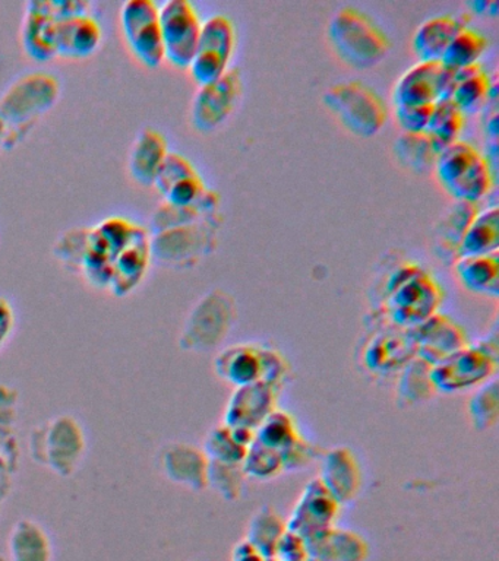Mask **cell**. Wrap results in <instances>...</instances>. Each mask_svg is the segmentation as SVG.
<instances>
[{
  "mask_svg": "<svg viewBox=\"0 0 499 561\" xmlns=\"http://www.w3.org/2000/svg\"><path fill=\"white\" fill-rule=\"evenodd\" d=\"M256 433L222 423L205 437L203 450L213 462L242 465Z\"/></svg>",
  "mask_w": 499,
  "mask_h": 561,
  "instance_id": "33",
  "label": "cell"
},
{
  "mask_svg": "<svg viewBox=\"0 0 499 561\" xmlns=\"http://www.w3.org/2000/svg\"><path fill=\"white\" fill-rule=\"evenodd\" d=\"M304 542L309 561H366L371 554L363 535L337 525Z\"/></svg>",
  "mask_w": 499,
  "mask_h": 561,
  "instance_id": "24",
  "label": "cell"
},
{
  "mask_svg": "<svg viewBox=\"0 0 499 561\" xmlns=\"http://www.w3.org/2000/svg\"><path fill=\"white\" fill-rule=\"evenodd\" d=\"M438 182L457 202L476 204L492 187V171L488 158L466 140H454L438 153Z\"/></svg>",
  "mask_w": 499,
  "mask_h": 561,
  "instance_id": "3",
  "label": "cell"
},
{
  "mask_svg": "<svg viewBox=\"0 0 499 561\" xmlns=\"http://www.w3.org/2000/svg\"><path fill=\"white\" fill-rule=\"evenodd\" d=\"M499 248V208L489 206L477 209L464 231L458 245V256H480L498 253Z\"/></svg>",
  "mask_w": 499,
  "mask_h": 561,
  "instance_id": "32",
  "label": "cell"
},
{
  "mask_svg": "<svg viewBox=\"0 0 499 561\" xmlns=\"http://www.w3.org/2000/svg\"><path fill=\"white\" fill-rule=\"evenodd\" d=\"M442 288L431 272L416 263H402L384 285V314L397 329L409 331L438 313Z\"/></svg>",
  "mask_w": 499,
  "mask_h": 561,
  "instance_id": "1",
  "label": "cell"
},
{
  "mask_svg": "<svg viewBox=\"0 0 499 561\" xmlns=\"http://www.w3.org/2000/svg\"><path fill=\"white\" fill-rule=\"evenodd\" d=\"M453 70L441 61H418L398 78L393 90L394 105L435 104L449 99Z\"/></svg>",
  "mask_w": 499,
  "mask_h": 561,
  "instance_id": "16",
  "label": "cell"
},
{
  "mask_svg": "<svg viewBox=\"0 0 499 561\" xmlns=\"http://www.w3.org/2000/svg\"><path fill=\"white\" fill-rule=\"evenodd\" d=\"M416 357L409 333L401 329L376 333L362 353V362L375 375L400 373L410 359Z\"/></svg>",
  "mask_w": 499,
  "mask_h": 561,
  "instance_id": "23",
  "label": "cell"
},
{
  "mask_svg": "<svg viewBox=\"0 0 499 561\" xmlns=\"http://www.w3.org/2000/svg\"><path fill=\"white\" fill-rule=\"evenodd\" d=\"M230 561H266V557L247 539H242L231 551Z\"/></svg>",
  "mask_w": 499,
  "mask_h": 561,
  "instance_id": "50",
  "label": "cell"
},
{
  "mask_svg": "<svg viewBox=\"0 0 499 561\" xmlns=\"http://www.w3.org/2000/svg\"><path fill=\"white\" fill-rule=\"evenodd\" d=\"M407 333L415 346L416 357L423 358L432 366L468 344L463 328L440 311Z\"/></svg>",
  "mask_w": 499,
  "mask_h": 561,
  "instance_id": "19",
  "label": "cell"
},
{
  "mask_svg": "<svg viewBox=\"0 0 499 561\" xmlns=\"http://www.w3.org/2000/svg\"><path fill=\"white\" fill-rule=\"evenodd\" d=\"M470 8L477 13H494L495 15L498 12V3L488 2V0H475L470 3Z\"/></svg>",
  "mask_w": 499,
  "mask_h": 561,
  "instance_id": "51",
  "label": "cell"
},
{
  "mask_svg": "<svg viewBox=\"0 0 499 561\" xmlns=\"http://www.w3.org/2000/svg\"><path fill=\"white\" fill-rule=\"evenodd\" d=\"M5 131H7L5 122H3L2 118H0V140H2L3 136H5Z\"/></svg>",
  "mask_w": 499,
  "mask_h": 561,
  "instance_id": "52",
  "label": "cell"
},
{
  "mask_svg": "<svg viewBox=\"0 0 499 561\" xmlns=\"http://www.w3.org/2000/svg\"><path fill=\"white\" fill-rule=\"evenodd\" d=\"M165 59L179 68H188L194 59L201 33L196 8L188 0H169L159 7Z\"/></svg>",
  "mask_w": 499,
  "mask_h": 561,
  "instance_id": "12",
  "label": "cell"
},
{
  "mask_svg": "<svg viewBox=\"0 0 499 561\" xmlns=\"http://www.w3.org/2000/svg\"><path fill=\"white\" fill-rule=\"evenodd\" d=\"M235 44V26L229 18L213 15L203 22L194 59L188 66L200 87L216 82L229 70Z\"/></svg>",
  "mask_w": 499,
  "mask_h": 561,
  "instance_id": "10",
  "label": "cell"
},
{
  "mask_svg": "<svg viewBox=\"0 0 499 561\" xmlns=\"http://www.w3.org/2000/svg\"><path fill=\"white\" fill-rule=\"evenodd\" d=\"M0 561H8V560L5 559V557H3L2 554H0Z\"/></svg>",
  "mask_w": 499,
  "mask_h": 561,
  "instance_id": "53",
  "label": "cell"
},
{
  "mask_svg": "<svg viewBox=\"0 0 499 561\" xmlns=\"http://www.w3.org/2000/svg\"><path fill=\"white\" fill-rule=\"evenodd\" d=\"M30 451L37 463L56 476L72 477L86 458V430L76 416H55L34 428L30 437Z\"/></svg>",
  "mask_w": 499,
  "mask_h": 561,
  "instance_id": "5",
  "label": "cell"
},
{
  "mask_svg": "<svg viewBox=\"0 0 499 561\" xmlns=\"http://www.w3.org/2000/svg\"><path fill=\"white\" fill-rule=\"evenodd\" d=\"M87 234L89 230H72L65 232L56 245V253L64 262L81 265L82 254L86 252Z\"/></svg>",
  "mask_w": 499,
  "mask_h": 561,
  "instance_id": "46",
  "label": "cell"
},
{
  "mask_svg": "<svg viewBox=\"0 0 499 561\" xmlns=\"http://www.w3.org/2000/svg\"><path fill=\"white\" fill-rule=\"evenodd\" d=\"M464 26H466L464 21L453 15H438L424 20L416 28L411 39V46L419 61H441L451 39Z\"/></svg>",
  "mask_w": 499,
  "mask_h": 561,
  "instance_id": "29",
  "label": "cell"
},
{
  "mask_svg": "<svg viewBox=\"0 0 499 561\" xmlns=\"http://www.w3.org/2000/svg\"><path fill=\"white\" fill-rule=\"evenodd\" d=\"M191 561H194V560H191Z\"/></svg>",
  "mask_w": 499,
  "mask_h": 561,
  "instance_id": "54",
  "label": "cell"
},
{
  "mask_svg": "<svg viewBox=\"0 0 499 561\" xmlns=\"http://www.w3.org/2000/svg\"><path fill=\"white\" fill-rule=\"evenodd\" d=\"M486 48H488V39L485 35L464 26L445 48L441 64L451 70L468 68V66L479 64Z\"/></svg>",
  "mask_w": 499,
  "mask_h": 561,
  "instance_id": "37",
  "label": "cell"
},
{
  "mask_svg": "<svg viewBox=\"0 0 499 561\" xmlns=\"http://www.w3.org/2000/svg\"><path fill=\"white\" fill-rule=\"evenodd\" d=\"M324 103L349 131L370 138L383 129L388 118L387 105L378 92L362 81L332 85L324 94Z\"/></svg>",
  "mask_w": 499,
  "mask_h": 561,
  "instance_id": "6",
  "label": "cell"
},
{
  "mask_svg": "<svg viewBox=\"0 0 499 561\" xmlns=\"http://www.w3.org/2000/svg\"><path fill=\"white\" fill-rule=\"evenodd\" d=\"M196 173H199V171L195 170V167L192 165V162L188 160V158L178 152H169L163 164L160 167L159 173L156 175L152 186H156L160 195L163 196L173 184Z\"/></svg>",
  "mask_w": 499,
  "mask_h": 561,
  "instance_id": "44",
  "label": "cell"
},
{
  "mask_svg": "<svg viewBox=\"0 0 499 561\" xmlns=\"http://www.w3.org/2000/svg\"><path fill=\"white\" fill-rule=\"evenodd\" d=\"M138 224L122 217H111L93 228L87 234L86 252L81 259V270L86 278L107 288L113 278V262L134 239Z\"/></svg>",
  "mask_w": 499,
  "mask_h": 561,
  "instance_id": "9",
  "label": "cell"
},
{
  "mask_svg": "<svg viewBox=\"0 0 499 561\" xmlns=\"http://www.w3.org/2000/svg\"><path fill=\"white\" fill-rule=\"evenodd\" d=\"M59 79L49 72H30L16 79L0 99V118L5 125H25L59 99Z\"/></svg>",
  "mask_w": 499,
  "mask_h": 561,
  "instance_id": "11",
  "label": "cell"
},
{
  "mask_svg": "<svg viewBox=\"0 0 499 561\" xmlns=\"http://www.w3.org/2000/svg\"><path fill=\"white\" fill-rule=\"evenodd\" d=\"M264 348L260 344L227 346L214 358V371L235 388L264 380Z\"/></svg>",
  "mask_w": 499,
  "mask_h": 561,
  "instance_id": "25",
  "label": "cell"
},
{
  "mask_svg": "<svg viewBox=\"0 0 499 561\" xmlns=\"http://www.w3.org/2000/svg\"><path fill=\"white\" fill-rule=\"evenodd\" d=\"M151 259L150 231L138 226L134 239L113 262V278L109 289L115 296H128L146 278Z\"/></svg>",
  "mask_w": 499,
  "mask_h": 561,
  "instance_id": "22",
  "label": "cell"
},
{
  "mask_svg": "<svg viewBox=\"0 0 499 561\" xmlns=\"http://www.w3.org/2000/svg\"><path fill=\"white\" fill-rule=\"evenodd\" d=\"M10 561H54V542L45 526L33 519H21L8 538Z\"/></svg>",
  "mask_w": 499,
  "mask_h": 561,
  "instance_id": "30",
  "label": "cell"
},
{
  "mask_svg": "<svg viewBox=\"0 0 499 561\" xmlns=\"http://www.w3.org/2000/svg\"><path fill=\"white\" fill-rule=\"evenodd\" d=\"M318 480L341 506L354 502L363 484L362 465L356 454L348 446L327 450L321 456Z\"/></svg>",
  "mask_w": 499,
  "mask_h": 561,
  "instance_id": "20",
  "label": "cell"
},
{
  "mask_svg": "<svg viewBox=\"0 0 499 561\" xmlns=\"http://www.w3.org/2000/svg\"><path fill=\"white\" fill-rule=\"evenodd\" d=\"M159 467L173 484L191 491L208 489L209 459L203 449L191 443H169L159 455Z\"/></svg>",
  "mask_w": 499,
  "mask_h": 561,
  "instance_id": "21",
  "label": "cell"
},
{
  "mask_svg": "<svg viewBox=\"0 0 499 561\" xmlns=\"http://www.w3.org/2000/svg\"><path fill=\"white\" fill-rule=\"evenodd\" d=\"M317 447L304 437L283 454L284 472L304 471L317 459Z\"/></svg>",
  "mask_w": 499,
  "mask_h": 561,
  "instance_id": "47",
  "label": "cell"
},
{
  "mask_svg": "<svg viewBox=\"0 0 499 561\" xmlns=\"http://www.w3.org/2000/svg\"><path fill=\"white\" fill-rule=\"evenodd\" d=\"M433 104L424 105H396L398 126L405 134H422L427 130Z\"/></svg>",
  "mask_w": 499,
  "mask_h": 561,
  "instance_id": "45",
  "label": "cell"
},
{
  "mask_svg": "<svg viewBox=\"0 0 499 561\" xmlns=\"http://www.w3.org/2000/svg\"><path fill=\"white\" fill-rule=\"evenodd\" d=\"M328 37L337 55L354 68H372L389 51V39L383 28L353 7L341 8L332 15Z\"/></svg>",
  "mask_w": 499,
  "mask_h": 561,
  "instance_id": "2",
  "label": "cell"
},
{
  "mask_svg": "<svg viewBox=\"0 0 499 561\" xmlns=\"http://www.w3.org/2000/svg\"><path fill=\"white\" fill-rule=\"evenodd\" d=\"M291 373L287 359L280 351L265 346L264 348V381L282 389Z\"/></svg>",
  "mask_w": 499,
  "mask_h": 561,
  "instance_id": "48",
  "label": "cell"
},
{
  "mask_svg": "<svg viewBox=\"0 0 499 561\" xmlns=\"http://www.w3.org/2000/svg\"><path fill=\"white\" fill-rule=\"evenodd\" d=\"M287 533V520L283 519L273 507L262 506L249 520L245 539L258 548L262 554L270 557Z\"/></svg>",
  "mask_w": 499,
  "mask_h": 561,
  "instance_id": "35",
  "label": "cell"
},
{
  "mask_svg": "<svg viewBox=\"0 0 499 561\" xmlns=\"http://www.w3.org/2000/svg\"><path fill=\"white\" fill-rule=\"evenodd\" d=\"M396 153L398 160L409 169L424 173L435 167L440 148L433 144L424 131L422 134H402L397 139Z\"/></svg>",
  "mask_w": 499,
  "mask_h": 561,
  "instance_id": "40",
  "label": "cell"
},
{
  "mask_svg": "<svg viewBox=\"0 0 499 561\" xmlns=\"http://www.w3.org/2000/svg\"><path fill=\"white\" fill-rule=\"evenodd\" d=\"M497 94V83L492 82L479 64L453 70L449 99L457 105L464 116L480 112Z\"/></svg>",
  "mask_w": 499,
  "mask_h": 561,
  "instance_id": "26",
  "label": "cell"
},
{
  "mask_svg": "<svg viewBox=\"0 0 499 561\" xmlns=\"http://www.w3.org/2000/svg\"><path fill=\"white\" fill-rule=\"evenodd\" d=\"M213 217L151 234L152 257L170 266H188L199 261L214 244Z\"/></svg>",
  "mask_w": 499,
  "mask_h": 561,
  "instance_id": "14",
  "label": "cell"
},
{
  "mask_svg": "<svg viewBox=\"0 0 499 561\" xmlns=\"http://www.w3.org/2000/svg\"><path fill=\"white\" fill-rule=\"evenodd\" d=\"M247 478L242 465L209 460L208 486L226 502H238L242 497Z\"/></svg>",
  "mask_w": 499,
  "mask_h": 561,
  "instance_id": "43",
  "label": "cell"
},
{
  "mask_svg": "<svg viewBox=\"0 0 499 561\" xmlns=\"http://www.w3.org/2000/svg\"><path fill=\"white\" fill-rule=\"evenodd\" d=\"M15 328V311L10 300L0 297V350L5 346Z\"/></svg>",
  "mask_w": 499,
  "mask_h": 561,
  "instance_id": "49",
  "label": "cell"
},
{
  "mask_svg": "<svg viewBox=\"0 0 499 561\" xmlns=\"http://www.w3.org/2000/svg\"><path fill=\"white\" fill-rule=\"evenodd\" d=\"M91 12V3L82 0H33L25 7L23 46L33 59L45 61L58 56L60 20Z\"/></svg>",
  "mask_w": 499,
  "mask_h": 561,
  "instance_id": "7",
  "label": "cell"
},
{
  "mask_svg": "<svg viewBox=\"0 0 499 561\" xmlns=\"http://www.w3.org/2000/svg\"><path fill=\"white\" fill-rule=\"evenodd\" d=\"M302 437L304 436L297 427L296 420L288 412L279 410V408L256 432V440L282 451V455L295 446Z\"/></svg>",
  "mask_w": 499,
  "mask_h": 561,
  "instance_id": "39",
  "label": "cell"
},
{
  "mask_svg": "<svg viewBox=\"0 0 499 561\" xmlns=\"http://www.w3.org/2000/svg\"><path fill=\"white\" fill-rule=\"evenodd\" d=\"M498 335L494 333L476 344H466L432 366L438 393L475 390L495 379L498 373Z\"/></svg>",
  "mask_w": 499,
  "mask_h": 561,
  "instance_id": "4",
  "label": "cell"
},
{
  "mask_svg": "<svg viewBox=\"0 0 499 561\" xmlns=\"http://www.w3.org/2000/svg\"><path fill=\"white\" fill-rule=\"evenodd\" d=\"M454 272L468 291L497 298L499 294L498 253L455 259Z\"/></svg>",
  "mask_w": 499,
  "mask_h": 561,
  "instance_id": "31",
  "label": "cell"
},
{
  "mask_svg": "<svg viewBox=\"0 0 499 561\" xmlns=\"http://www.w3.org/2000/svg\"><path fill=\"white\" fill-rule=\"evenodd\" d=\"M340 508L341 504L317 478L302 491L292 515L288 516L287 529L306 541L337 525Z\"/></svg>",
  "mask_w": 499,
  "mask_h": 561,
  "instance_id": "17",
  "label": "cell"
},
{
  "mask_svg": "<svg viewBox=\"0 0 499 561\" xmlns=\"http://www.w3.org/2000/svg\"><path fill=\"white\" fill-rule=\"evenodd\" d=\"M476 210V204L455 202L453 209L441 219L436 231V249L442 259L451 262L457 259L460 241Z\"/></svg>",
  "mask_w": 499,
  "mask_h": 561,
  "instance_id": "36",
  "label": "cell"
},
{
  "mask_svg": "<svg viewBox=\"0 0 499 561\" xmlns=\"http://www.w3.org/2000/svg\"><path fill=\"white\" fill-rule=\"evenodd\" d=\"M168 139L160 130L146 127L135 138L129 153V171L138 183H155L161 164L169 153Z\"/></svg>",
  "mask_w": 499,
  "mask_h": 561,
  "instance_id": "28",
  "label": "cell"
},
{
  "mask_svg": "<svg viewBox=\"0 0 499 561\" xmlns=\"http://www.w3.org/2000/svg\"><path fill=\"white\" fill-rule=\"evenodd\" d=\"M464 126V114L450 99H442L433 104L431 117L424 134L440 148L453 144L458 139L460 131Z\"/></svg>",
  "mask_w": 499,
  "mask_h": 561,
  "instance_id": "38",
  "label": "cell"
},
{
  "mask_svg": "<svg viewBox=\"0 0 499 561\" xmlns=\"http://www.w3.org/2000/svg\"><path fill=\"white\" fill-rule=\"evenodd\" d=\"M126 43L144 65L156 68L165 60L159 4L152 0H128L121 9Z\"/></svg>",
  "mask_w": 499,
  "mask_h": 561,
  "instance_id": "13",
  "label": "cell"
},
{
  "mask_svg": "<svg viewBox=\"0 0 499 561\" xmlns=\"http://www.w3.org/2000/svg\"><path fill=\"white\" fill-rule=\"evenodd\" d=\"M240 95L242 78L239 69L229 68L216 82L200 87L192 101V123L201 131L217 129L234 113Z\"/></svg>",
  "mask_w": 499,
  "mask_h": 561,
  "instance_id": "15",
  "label": "cell"
},
{
  "mask_svg": "<svg viewBox=\"0 0 499 561\" xmlns=\"http://www.w3.org/2000/svg\"><path fill=\"white\" fill-rule=\"evenodd\" d=\"M102 38V25L91 12L65 16L59 24L58 55L73 59L90 56L98 50Z\"/></svg>",
  "mask_w": 499,
  "mask_h": 561,
  "instance_id": "27",
  "label": "cell"
},
{
  "mask_svg": "<svg viewBox=\"0 0 499 561\" xmlns=\"http://www.w3.org/2000/svg\"><path fill=\"white\" fill-rule=\"evenodd\" d=\"M242 468L245 476L253 478L257 481H271L282 476L284 472V462L282 451L262 445V443L253 442L245 456Z\"/></svg>",
  "mask_w": 499,
  "mask_h": 561,
  "instance_id": "42",
  "label": "cell"
},
{
  "mask_svg": "<svg viewBox=\"0 0 499 561\" xmlns=\"http://www.w3.org/2000/svg\"><path fill=\"white\" fill-rule=\"evenodd\" d=\"M467 416L479 432L494 428L499 420V383L497 377L473 390L467 401Z\"/></svg>",
  "mask_w": 499,
  "mask_h": 561,
  "instance_id": "41",
  "label": "cell"
},
{
  "mask_svg": "<svg viewBox=\"0 0 499 561\" xmlns=\"http://www.w3.org/2000/svg\"><path fill=\"white\" fill-rule=\"evenodd\" d=\"M236 319L235 302L223 291H212L201 298L188 316L179 336V345L188 353L216 350L231 331Z\"/></svg>",
  "mask_w": 499,
  "mask_h": 561,
  "instance_id": "8",
  "label": "cell"
},
{
  "mask_svg": "<svg viewBox=\"0 0 499 561\" xmlns=\"http://www.w3.org/2000/svg\"><path fill=\"white\" fill-rule=\"evenodd\" d=\"M279 392V388L264 380L236 388L227 402L223 423L256 433L277 410Z\"/></svg>",
  "mask_w": 499,
  "mask_h": 561,
  "instance_id": "18",
  "label": "cell"
},
{
  "mask_svg": "<svg viewBox=\"0 0 499 561\" xmlns=\"http://www.w3.org/2000/svg\"><path fill=\"white\" fill-rule=\"evenodd\" d=\"M438 393L432 380V364L415 357L398 373L396 397L398 405L410 408L431 401Z\"/></svg>",
  "mask_w": 499,
  "mask_h": 561,
  "instance_id": "34",
  "label": "cell"
}]
</instances>
